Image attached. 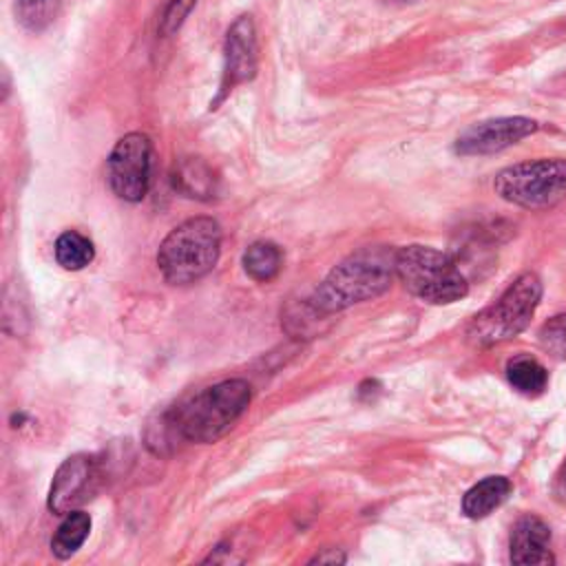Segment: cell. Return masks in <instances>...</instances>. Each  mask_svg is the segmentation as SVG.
<instances>
[{
    "label": "cell",
    "mask_w": 566,
    "mask_h": 566,
    "mask_svg": "<svg viewBox=\"0 0 566 566\" xmlns=\"http://www.w3.org/2000/svg\"><path fill=\"white\" fill-rule=\"evenodd\" d=\"M396 276L416 298L431 305L460 301L469 292V283L458 263L429 245H405L396 250Z\"/></svg>",
    "instance_id": "277c9868"
},
{
    "label": "cell",
    "mask_w": 566,
    "mask_h": 566,
    "mask_svg": "<svg viewBox=\"0 0 566 566\" xmlns=\"http://www.w3.org/2000/svg\"><path fill=\"white\" fill-rule=\"evenodd\" d=\"M511 482L504 475H489L473 484L462 497V513L471 520H482L495 511L511 493Z\"/></svg>",
    "instance_id": "7c38bea8"
},
{
    "label": "cell",
    "mask_w": 566,
    "mask_h": 566,
    "mask_svg": "<svg viewBox=\"0 0 566 566\" xmlns=\"http://www.w3.org/2000/svg\"><path fill=\"white\" fill-rule=\"evenodd\" d=\"M551 528L535 515H524L511 531V562L520 566L553 564L548 551Z\"/></svg>",
    "instance_id": "8fae6325"
},
{
    "label": "cell",
    "mask_w": 566,
    "mask_h": 566,
    "mask_svg": "<svg viewBox=\"0 0 566 566\" xmlns=\"http://www.w3.org/2000/svg\"><path fill=\"white\" fill-rule=\"evenodd\" d=\"M153 144L144 133L124 135L108 155V184L113 192L130 203L146 197L150 186Z\"/></svg>",
    "instance_id": "52a82bcc"
},
{
    "label": "cell",
    "mask_w": 566,
    "mask_h": 566,
    "mask_svg": "<svg viewBox=\"0 0 566 566\" xmlns=\"http://www.w3.org/2000/svg\"><path fill=\"white\" fill-rule=\"evenodd\" d=\"M221 252V228L212 217H192L172 228L157 250V265L172 285L206 276Z\"/></svg>",
    "instance_id": "3957f363"
},
{
    "label": "cell",
    "mask_w": 566,
    "mask_h": 566,
    "mask_svg": "<svg viewBox=\"0 0 566 566\" xmlns=\"http://www.w3.org/2000/svg\"><path fill=\"white\" fill-rule=\"evenodd\" d=\"M99 482L97 462L86 453H75L66 458L51 482L49 489V509L57 515H66L80 509L86 500L93 497Z\"/></svg>",
    "instance_id": "ba28073f"
},
{
    "label": "cell",
    "mask_w": 566,
    "mask_h": 566,
    "mask_svg": "<svg viewBox=\"0 0 566 566\" xmlns=\"http://www.w3.org/2000/svg\"><path fill=\"white\" fill-rule=\"evenodd\" d=\"M553 493L559 502L566 504V460L562 462L559 471L555 473V480H553Z\"/></svg>",
    "instance_id": "7402d4cb"
},
{
    "label": "cell",
    "mask_w": 566,
    "mask_h": 566,
    "mask_svg": "<svg viewBox=\"0 0 566 566\" xmlns=\"http://www.w3.org/2000/svg\"><path fill=\"white\" fill-rule=\"evenodd\" d=\"M252 389L241 378L221 380L195 394L186 405L175 409L181 438L197 444H210L223 438L243 416Z\"/></svg>",
    "instance_id": "7a4b0ae2"
},
{
    "label": "cell",
    "mask_w": 566,
    "mask_h": 566,
    "mask_svg": "<svg viewBox=\"0 0 566 566\" xmlns=\"http://www.w3.org/2000/svg\"><path fill=\"white\" fill-rule=\"evenodd\" d=\"M60 7H62V0H18L15 15L27 31L38 33L55 20Z\"/></svg>",
    "instance_id": "d6986e66"
},
{
    "label": "cell",
    "mask_w": 566,
    "mask_h": 566,
    "mask_svg": "<svg viewBox=\"0 0 566 566\" xmlns=\"http://www.w3.org/2000/svg\"><path fill=\"white\" fill-rule=\"evenodd\" d=\"M259 64V49H256V29L252 22V15L243 13L239 15L223 42V75H221V88L214 104H219L234 86L250 82L256 75Z\"/></svg>",
    "instance_id": "9c48e42d"
},
{
    "label": "cell",
    "mask_w": 566,
    "mask_h": 566,
    "mask_svg": "<svg viewBox=\"0 0 566 566\" xmlns=\"http://www.w3.org/2000/svg\"><path fill=\"white\" fill-rule=\"evenodd\" d=\"M195 2L197 0H170L161 13V20H159V33L164 38L172 35L179 31V27L184 24V20L188 18V13L195 9Z\"/></svg>",
    "instance_id": "44dd1931"
},
{
    "label": "cell",
    "mask_w": 566,
    "mask_h": 566,
    "mask_svg": "<svg viewBox=\"0 0 566 566\" xmlns=\"http://www.w3.org/2000/svg\"><path fill=\"white\" fill-rule=\"evenodd\" d=\"M539 298L542 281L533 272L520 274L493 305L473 316L467 327V340L478 347H489L515 338L531 323Z\"/></svg>",
    "instance_id": "5b68a950"
},
{
    "label": "cell",
    "mask_w": 566,
    "mask_h": 566,
    "mask_svg": "<svg viewBox=\"0 0 566 566\" xmlns=\"http://www.w3.org/2000/svg\"><path fill=\"white\" fill-rule=\"evenodd\" d=\"M172 186L184 197L210 199L217 192V177L212 168L199 157H186L175 166Z\"/></svg>",
    "instance_id": "4fadbf2b"
},
{
    "label": "cell",
    "mask_w": 566,
    "mask_h": 566,
    "mask_svg": "<svg viewBox=\"0 0 566 566\" xmlns=\"http://www.w3.org/2000/svg\"><path fill=\"white\" fill-rule=\"evenodd\" d=\"M500 199L522 208H546L566 195V159H535L502 168L493 179Z\"/></svg>",
    "instance_id": "8992f818"
},
{
    "label": "cell",
    "mask_w": 566,
    "mask_h": 566,
    "mask_svg": "<svg viewBox=\"0 0 566 566\" xmlns=\"http://www.w3.org/2000/svg\"><path fill=\"white\" fill-rule=\"evenodd\" d=\"M396 276V250L385 245L360 248L329 270L325 281L310 296L323 314L347 310L371 301L389 290Z\"/></svg>",
    "instance_id": "6da1fadb"
},
{
    "label": "cell",
    "mask_w": 566,
    "mask_h": 566,
    "mask_svg": "<svg viewBox=\"0 0 566 566\" xmlns=\"http://www.w3.org/2000/svg\"><path fill=\"white\" fill-rule=\"evenodd\" d=\"M241 263L252 281L268 283L281 270V250L272 241H254L245 248Z\"/></svg>",
    "instance_id": "9a60e30c"
},
{
    "label": "cell",
    "mask_w": 566,
    "mask_h": 566,
    "mask_svg": "<svg viewBox=\"0 0 566 566\" xmlns=\"http://www.w3.org/2000/svg\"><path fill=\"white\" fill-rule=\"evenodd\" d=\"M539 343L555 356L566 358V314L553 316L539 329Z\"/></svg>",
    "instance_id": "ffe728a7"
},
{
    "label": "cell",
    "mask_w": 566,
    "mask_h": 566,
    "mask_svg": "<svg viewBox=\"0 0 566 566\" xmlns=\"http://www.w3.org/2000/svg\"><path fill=\"white\" fill-rule=\"evenodd\" d=\"M389 2H416V0H389Z\"/></svg>",
    "instance_id": "cb8c5ba5"
},
{
    "label": "cell",
    "mask_w": 566,
    "mask_h": 566,
    "mask_svg": "<svg viewBox=\"0 0 566 566\" xmlns=\"http://www.w3.org/2000/svg\"><path fill=\"white\" fill-rule=\"evenodd\" d=\"M91 531V517L88 513L75 509L64 515L60 522L53 539H51V551L57 559H69L77 553V548L84 544Z\"/></svg>",
    "instance_id": "5bb4252c"
},
{
    "label": "cell",
    "mask_w": 566,
    "mask_h": 566,
    "mask_svg": "<svg viewBox=\"0 0 566 566\" xmlns=\"http://www.w3.org/2000/svg\"><path fill=\"white\" fill-rule=\"evenodd\" d=\"M506 378L513 389L526 396H537L546 389L548 374L544 365L531 356H515L506 363Z\"/></svg>",
    "instance_id": "2e32d148"
},
{
    "label": "cell",
    "mask_w": 566,
    "mask_h": 566,
    "mask_svg": "<svg viewBox=\"0 0 566 566\" xmlns=\"http://www.w3.org/2000/svg\"><path fill=\"white\" fill-rule=\"evenodd\" d=\"M327 318V314H323L314 303L312 298L303 301V303H292L287 305V310L283 312V318H281V325L285 327V332L292 336V338H312L318 323Z\"/></svg>",
    "instance_id": "ac0fdd59"
},
{
    "label": "cell",
    "mask_w": 566,
    "mask_h": 566,
    "mask_svg": "<svg viewBox=\"0 0 566 566\" xmlns=\"http://www.w3.org/2000/svg\"><path fill=\"white\" fill-rule=\"evenodd\" d=\"M53 252H55V261L64 270H71V272L86 268L95 256V248H93L91 239H86L84 234H80L75 230L62 232L55 241Z\"/></svg>",
    "instance_id": "e0dca14e"
},
{
    "label": "cell",
    "mask_w": 566,
    "mask_h": 566,
    "mask_svg": "<svg viewBox=\"0 0 566 566\" xmlns=\"http://www.w3.org/2000/svg\"><path fill=\"white\" fill-rule=\"evenodd\" d=\"M314 562H318V564H343L345 562V555H340V553H318L314 559H312V564Z\"/></svg>",
    "instance_id": "603a6c76"
},
{
    "label": "cell",
    "mask_w": 566,
    "mask_h": 566,
    "mask_svg": "<svg viewBox=\"0 0 566 566\" xmlns=\"http://www.w3.org/2000/svg\"><path fill=\"white\" fill-rule=\"evenodd\" d=\"M535 130H537V122L522 115L484 119L469 126L464 133H460V137L455 139V153L462 157L493 155L533 135Z\"/></svg>",
    "instance_id": "30bf717a"
}]
</instances>
